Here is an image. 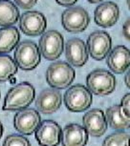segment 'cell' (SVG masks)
Returning <instances> with one entry per match:
<instances>
[{"label": "cell", "instance_id": "6da1fadb", "mask_svg": "<svg viewBox=\"0 0 130 146\" xmlns=\"http://www.w3.org/2000/svg\"><path fill=\"white\" fill-rule=\"evenodd\" d=\"M35 87L29 82H21L11 88L4 100V111H20L29 107L35 100Z\"/></svg>", "mask_w": 130, "mask_h": 146}, {"label": "cell", "instance_id": "7a4b0ae2", "mask_svg": "<svg viewBox=\"0 0 130 146\" xmlns=\"http://www.w3.org/2000/svg\"><path fill=\"white\" fill-rule=\"evenodd\" d=\"M76 76V72L73 67L64 61L52 63L47 69L46 80L51 87L57 90H62L73 83Z\"/></svg>", "mask_w": 130, "mask_h": 146}, {"label": "cell", "instance_id": "3957f363", "mask_svg": "<svg viewBox=\"0 0 130 146\" xmlns=\"http://www.w3.org/2000/svg\"><path fill=\"white\" fill-rule=\"evenodd\" d=\"M15 60L23 71H32L37 68L41 60L39 47L34 41L25 40L15 47Z\"/></svg>", "mask_w": 130, "mask_h": 146}, {"label": "cell", "instance_id": "277c9868", "mask_svg": "<svg viewBox=\"0 0 130 146\" xmlns=\"http://www.w3.org/2000/svg\"><path fill=\"white\" fill-rule=\"evenodd\" d=\"M87 88L97 96H108L116 88V78L111 72L96 69L86 78Z\"/></svg>", "mask_w": 130, "mask_h": 146}, {"label": "cell", "instance_id": "5b68a950", "mask_svg": "<svg viewBox=\"0 0 130 146\" xmlns=\"http://www.w3.org/2000/svg\"><path fill=\"white\" fill-rule=\"evenodd\" d=\"M92 100L91 92L81 84L70 87L64 95L65 106L69 111L74 113L86 111L92 104Z\"/></svg>", "mask_w": 130, "mask_h": 146}, {"label": "cell", "instance_id": "8992f818", "mask_svg": "<svg viewBox=\"0 0 130 146\" xmlns=\"http://www.w3.org/2000/svg\"><path fill=\"white\" fill-rule=\"evenodd\" d=\"M38 47L44 58L54 61L59 58L64 51V39L59 32L51 30L42 35Z\"/></svg>", "mask_w": 130, "mask_h": 146}, {"label": "cell", "instance_id": "52a82bcc", "mask_svg": "<svg viewBox=\"0 0 130 146\" xmlns=\"http://www.w3.org/2000/svg\"><path fill=\"white\" fill-rule=\"evenodd\" d=\"M61 23L65 31L77 34L86 30L90 23V17L87 11L83 8L72 6L62 13Z\"/></svg>", "mask_w": 130, "mask_h": 146}, {"label": "cell", "instance_id": "ba28073f", "mask_svg": "<svg viewBox=\"0 0 130 146\" xmlns=\"http://www.w3.org/2000/svg\"><path fill=\"white\" fill-rule=\"evenodd\" d=\"M87 48L90 56L96 60H102L107 56L112 48V38L108 33L95 31L87 39Z\"/></svg>", "mask_w": 130, "mask_h": 146}, {"label": "cell", "instance_id": "9c48e42d", "mask_svg": "<svg viewBox=\"0 0 130 146\" xmlns=\"http://www.w3.org/2000/svg\"><path fill=\"white\" fill-rule=\"evenodd\" d=\"M47 27V20L43 13L37 11H29L20 15L19 29L24 35L37 36L42 35Z\"/></svg>", "mask_w": 130, "mask_h": 146}, {"label": "cell", "instance_id": "30bf717a", "mask_svg": "<svg viewBox=\"0 0 130 146\" xmlns=\"http://www.w3.org/2000/svg\"><path fill=\"white\" fill-rule=\"evenodd\" d=\"M41 122V117L37 110L25 108L16 113L13 118V126L19 133L30 136L34 134Z\"/></svg>", "mask_w": 130, "mask_h": 146}, {"label": "cell", "instance_id": "8fae6325", "mask_svg": "<svg viewBox=\"0 0 130 146\" xmlns=\"http://www.w3.org/2000/svg\"><path fill=\"white\" fill-rule=\"evenodd\" d=\"M62 130L60 126L54 120H43L35 130V139L38 144L53 146L61 142Z\"/></svg>", "mask_w": 130, "mask_h": 146}, {"label": "cell", "instance_id": "7c38bea8", "mask_svg": "<svg viewBox=\"0 0 130 146\" xmlns=\"http://www.w3.org/2000/svg\"><path fill=\"white\" fill-rule=\"evenodd\" d=\"M65 56L67 61L75 67H81L88 61V48L81 38H71L65 44Z\"/></svg>", "mask_w": 130, "mask_h": 146}, {"label": "cell", "instance_id": "4fadbf2b", "mask_svg": "<svg viewBox=\"0 0 130 146\" xmlns=\"http://www.w3.org/2000/svg\"><path fill=\"white\" fill-rule=\"evenodd\" d=\"M84 128L92 137H101L107 130L105 114L101 109H92L88 111L82 118Z\"/></svg>", "mask_w": 130, "mask_h": 146}, {"label": "cell", "instance_id": "5bb4252c", "mask_svg": "<svg viewBox=\"0 0 130 146\" xmlns=\"http://www.w3.org/2000/svg\"><path fill=\"white\" fill-rule=\"evenodd\" d=\"M120 17V9L118 5L111 1L103 2L96 8L94 18L96 24L102 28L114 26Z\"/></svg>", "mask_w": 130, "mask_h": 146}, {"label": "cell", "instance_id": "9a60e30c", "mask_svg": "<svg viewBox=\"0 0 130 146\" xmlns=\"http://www.w3.org/2000/svg\"><path fill=\"white\" fill-rule=\"evenodd\" d=\"M61 105V95L57 89H45L35 100V106L38 112L43 115L56 113Z\"/></svg>", "mask_w": 130, "mask_h": 146}, {"label": "cell", "instance_id": "2e32d148", "mask_svg": "<svg viewBox=\"0 0 130 146\" xmlns=\"http://www.w3.org/2000/svg\"><path fill=\"white\" fill-rule=\"evenodd\" d=\"M106 63L115 74H123L130 67V51L123 45L115 47L107 54Z\"/></svg>", "mask_w": 130, "mask_h": 146}, {"label": "cell", "instance_id": "e0dca14e", "mask_svg": "<svg viewBox=\"0 0 130 146\" xmlns=\"http://www.w3.org/2000/svg\"><path fill=\"white\" fill-rule=\"evenodd\" d=\"M88 142V132L82 126L71 123L66 125L61 133V143L63 145L82 146Z\"/></svg>", "mask_w": 130, "mask_h": 146}, {"label": "cell", "instance_id": "ac0fdd59", "mask_svg": "<svg viewBox=\"0 0 130 146\" xmlns=\"http://www.w3.org/2000/svg\"><path fill=\"white\" fill-rule=\"evenodd\" d=\"M20 34L17 28L13 26L0 29V54L12 52L19 44Z\"/></svg>", "mask_w": 130, "mask_h": 146}, {"label": "cell", "instance_id": "d6986e66", "mask_svg": "<svg viewBox=\"0 0 130 146\" xmlns=\"http://www.w3.org/2000/svg\"><path fill=\"white\" fill-rule=\"evenodd\" d=\"M106 120L110 127L115 130H126L130 128V118L123 113L121 105H113L106 110Z\"/></svg>", "mask_w": 130, "mask_h": 146}, {"label": "cell", "instance_id": "ffe728a7", "mask_svg": "<svg viewBox=\"0 0 130 146\" xmlns=\"http://www.w3.org/2000/svg\"><path fill=\"white\" fill-rule=\"evenodd\" d=\"M19 10L11 0H0V26L10 27L17 23Z\"/></svg>", "mask_w": 130, "mask_h": 146}, {"label": "cell", "instance_id": "44dd1931", "mask_svg": "<svg viewBox=\"0 0 130 146\" xmlns=\"http://www.w3.org/2000/svg\"><path fill=\"white\" fill-rule=\"evenodd\" d=\"M17 71L18 66L15 60L8 54H0V82L9 80Z\"/></svg>", "mask_w": 130, "mask_h": 146}, {"label": "cell", "instance_id": "7402d4cb", "mask_svg": "<svg viewBox=\"0 0 130 146\" xmlns=\"http://www.w3.org/2000/svg\"><path fill=\"white\" fill-rule=\"evenodd\" d=\"M130 136L125 132L119 131L110 135L103 140V145H129Z\"/></svg>", "mask_w": 130, "mask_h": 146}, {"label": "cell", "instance_id": "603a6c76", "mask_svg": "<svg viewBox=\"0 0 130 146\" xmlns=\"http://www.w3.org/2000/svg\"><path fill=\"white\" fill-rule=\"evenodd\" d=\"M3 144L6 146H11V145L29 146L31 145V143H30L29 139L27 137H25L23 136H20V135H11V136H8L5 139Z\"/></svg>", "mask_w": 130, "mask_h": 146}, {"label": "cell", "instance_id": "cb8c5ba5", "mask_svg": "<svg viewBox=\"0 0 130 146\" xmlns=\"http://www.w3.org/2000/svg\"><path fill=\"white\" fill-rule=\"evenodd\" d=\"M121 107L126 117L130 118V93L123 96L121 100Z\"/></svg>", "mask_w": 130, "mask_h": 146}, {"label": "cell", "instance_id": "d4e9b609", "mask_svg": "<svg viewBox=\"0 0 130 146\" xmlns=\"http://www.w3.org/2000/svg\"><path fill=\"white\" fill-rule=\"evenodd\" d=\"M38 0H15V4L23 10H29L35 6Z\"/></svg>", "mask_w": 130, "mask_h": 146}, {"label": "cell", "instance_id": "484cf974", "mask_svg": "<svg viewBox=\"0 0 130 146\" xmlns=\"http://www.w3.org/2000/svg\"><path fill=\"white\" fill-rule=\"evenodd\" d=\"M123 36L125 37L127 40L130 41V18H128L124 22V24L123 26Z\"/></svg>", "mask_w": 130, "mask_h": 146}, {"label": "cell", "instance_id": "4316f807", "mask_svg": "<svg viewBox=\"0 0 130 146\" xmlns=\"http://www.w3.org/2000/svg\"><path fill=\"white\" fill-rule=\"evenodd\" d=\"M77 0H56V2L60 6L63 7H72L77 3Z\"/></svg>", "mask_w": 130, "mask_h": 146}, {"label": "cell", "instance_id": "83f0119b", "mask_svg": "<svg viewBox=\"0 0 130 146\" xmlns=\"http://www.w3.org/2000/svg\"><path fill=\"white\" fill-rule=\"evenodd\" d=\"M124 82H125L126 86L130 89V69H128L125 76H124Z\"/></svg>", "mask_w": 130, "mask_h": 146}, {"label": "cell", "instance_id": "f1b7e54d", "mask_svg": "<svg viewBox=\"0 0 130 146\" xmlns=\"http://www.w3.org/2000/svg\"><path fill=\"white\" fill-rule=\"evenodd\" d=\"M3 131H4L3 125H2L1 121H0V137H2V135H3Z\"/></svg>", "mask_w": 130, "mask_h": 146}, {"label": "cell", "instance_id": "f546056e", "mask_svg": "<svg viewBox=\"0 0 130 146\" xmlns=\"http://www.w3.org/2000/svg\"><path fill=\"white\" fill-rule=\"evenodd\" d=\"M87 1H89L90 3H99V2H101L102 0H87Z\"/></svg>", "mask_w": 130, "mask_h": 146}, {"label": "cell", "instance_id": "4dcf8cb0", "mask_svg": "<svg viewBox=\"0 0 130 146\" xmlns=\"http://www.w3.org/2000/svg\"><path fill=\"white\" fill-rule=\"evenodd\" d=\"M126 3H127V7H128V9L130 11V0H126Z\"/></svg>", "mask_w": 130, "mask_h": 146}, {"label": "cell", "instance_id": "1f68e13d", "mask_svg": "<svg viewBox=\"0 0 130 146\" xmlns=\"http://www.w3.org/2000/svg\"><path fill=\"white\" fill-rule=\"evenodd\" d=\"M129 145H130V140H129Z\"/></svg>", "mask_w": 130, "mask_h": 146}]
</instances>
